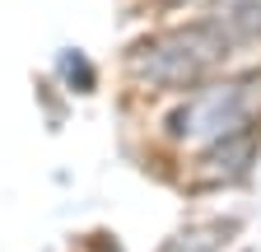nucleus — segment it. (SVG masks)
<instances>
[{
  "label": "nucleus",
  "mask_w": 261,
  "mask_h": 252,
  "mask_svg": "<svg viewBox=\"0 0 261 252\" xmlns=\"http://www.w3.org/2000/svg\"><path fill=\"white\" fill-rule=\"evenodd\" d=\"M233 56L238 52L224 42V33L201 14V19L140 33L121 52V70H126V84L140 93H191L196 84L228 70Z\"/></svg>",
  "instance_id": "1"
},
{
  "label": "nucleus",
  "mask_w": 261,
  "mask_h": 252,
  "mask_svg": "<svg viewBox=\"0 0 261 252\" xmlns=\"http://www.w3.org/2000/svg\"><path fill=\"white\" fill-rule=\"evenodd\" d=\"M261 121V66L243 70H219L215 80L196 84L191 93L163 112L159 136L173 149H205L224 136Z\"/></svg>",
  "instance_id": "2"
},
{
  "label": "nucleus",
  "mask_w": 261,
  "mask_h": 252,
  "mask_svg": "<svg viewBox=\"0 0 261 252\" xmlns=\"http://www.w3.org/2000/svg\"><path fill=\"white\" fill-rule=\"evenodd\" d=\"M261 159V121L243 126V131L224 136L205 149H191V187L196 192H219V187H233L252 173V164Z\"/></svg>",
  "instance_id": "3"
},
{
  "label": "nucleus",
  "mask_w": 261,
  "mask_h": 252,
  "mask_svg": "<svg viewBox=\"0 0 261 252\" xmlns=\"http://www.w3.org/2000/svg\"><path fill=\"white\" fill-rule=\"evenodd\" d=\"M205 19L224 33L233 52H247L261 42V0H210Z\"/></svg>",
  "instance_id": "4"
},
{
  "label": "nucleus",
  "mask_w": 261,
  "mask_h": 252,
  "mask_svg": "<svg viewBox=\"0 0 261 252\" xmlns=\"http://www.w3.org/2000/svg\"><path fill=\"white\" fill-rule=\"evenodd\" d=\"M233 224H219V219H210V224H187L168 238V247L163 252H224V238Z\"/></svg>",
  "instance_id": "5"
},
{
  "label": "nucleus",
  "mask_w": 261,
  "mask_h": 252,
  "mask_svg": "<svg viewBox=\"0 0 261 252\" xmlns=\"http://www.w3.org/2000/svg\"><path fill=\"white\" fill-rule=\"evenodd\" d=\"M61 75L70 80V84H80V93H93V89H98V70L89 66L84 52H65V56H61Z\"/></svg>",
  "instance_id": "6"
},
{
  "label": "nucleus",
  "mask_w": 261,
  "mask_h": 252,
  "mask_svg": "<svg viewBox=\"0 0 261 252\" xmlns=\"http://www.w3.org/2000/svg\"><path fill=\"white\" fill-rule=\"evenodd\" d=\"M191 5H210V0H159V10H191Z\"/></svg>",
  "instance_id": "7"
},
{
  "label": "nucleus",
  "mask_w": 261,
  "mask_h": 252,
  "mask_svg": "<svg viewBox=\"0 0 261 252\" xmlns=\"http://www.w3.org/2000/svg\"><path fill=\"white\" fill-rule=\"evenodd\" d=\"M93 252H121V247H117L108 234H98V238H93Z\"/></svg>",
  "instance_id": "8"
}]
</instances>
